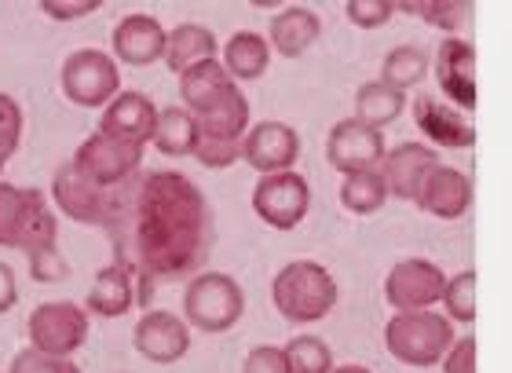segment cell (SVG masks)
I'll use <instances>...</instances> for the list:
<instances>
[{"label":"cell","mask_w":512,"mask_h":373,"mask_svg":"<svg viewBox=\"0 0 512 373\" xmlns=\"http://www.w3.org/2000/svg\"><path fill=\"white\" fill-rule=\"evenodd\" d=\"M213 242V213L202 187L183 172H143L136 202L114 231L118 264H128L143 282L180 278L202 264Z\"/></svg>","instance_id":"cell-1"},{"label":"cell","mask_w":512,"mask_h":373,"mask_svg":"<svg viewBox=\"0 0 512 373\" xmlns=\"http://www.w3.org/2000/svg\"><path fill=\"white\" fill-rule=\"evenodd\" d=\"M136 183H125V187H99L77 169L74 161L59 165L52 180V198L59 205V213H66L77 224H92V227H107V231H118L125 224L128 209L136 202Z\"/></svg>","instance_id":"cell-2"},{"label":"cell","mask_w":512,"mask_h":373,"mask_svg":"<svg viewBox=\"0 0 512 373\" xmlns=\"http://www.w3.org/2000/svg\"><path fill=\"white\" fill-rule=\"evenodd\" d=\"M0 249H22L26 256L59 249V220L44 191L0 180Z\"/></svg>","instance_id":"cell-3"},{"label":"cell","mask_w":512,"mask_h":373,"mask_svg":"<svg viewBox=\"0 0 512 373\" xmlns=\"http://www.w3.org/2000/svg\"><path fill=\"white\" fill-rule=\"evenodd\" d=\"M341 289L337 278L315 260H289L271 282V304L278 308V315L286 322H322L337 308Z\"/></svg>","instance_id":"cell-4"},{"label":"cell","mask_w":512,"mask_h":373,"mask_svg":"<svg viewBox=\"0 0 512 373\" xmlns=\"http://www.w3.org/2000/svg\"><path fill=\"white\" fill-rule=\"evenodd\" d=\"M454 322L436 311H395L392 319L384 322V348L395 363L414 366V370H428L447 359L454 348Z\"/></svg>","instance_id":"cell-5"},{"label":"cell","mask_w":512,"mask_h":373,"mask_svg":"<svg viewBox=\"0 0 512 373\" xmlns=\"http://www.w3.org/2000/svg\"><path fill=\"white\" fill-rule=\"evenodd\" d=\"M183 315L194 330L227 333L246 315V293L224 271H205V275L191 278V286L183 289Z\"/></svg>","instance_id":"cell-6"},{"label":"cell","mask_w":512,"mask_h":373,"mask_svg":"<svg viewBox=\"0 0 512 373\" xmlns=\"http://www.w3.org/2000/svg\"><path fill=\"white\" fill-rule=\"evenodd\" d=\"M59 81H63V96L74 107L85 110H107L121 96L118 63L107 52H99V48H81V52L70 55L63 63Z\"/></svg>","instance_id":"cell-7"},{"label":"cell","mask_w":512,"mask_h":373,"mask_svg":"<svg viewBox=\"0 0 512 373\" xmlns=\"http://www.w3.org/2000/svg\"><path fill=\"white\" fill-rule=\"evenodd\" d=\"M74 165L85 172L88 180L99 187H125V183L143 176V147L128 143V139L107 136V132H92V136L77 147Z\"/></svg>","instance_id":"cell-8"},{"label":"cell","mask_w":512,"mask_h":373,"mask_svg":"<svg viewBox=\"0 0 512 373\" xmlns=\"http://www.w3.org/2000/svg\"><path fill=\"white\" fill-rule=\"evenodd\" d=\"M26 333H30V348L70 359L88 341V311L74 300H48L33 308Z\"/></svg>","instance_id":"cell-9"},{"label":"cell","mask_w":512,"mask_h":373,"mask_svg":"<svg viewBox=\"0 0 512 373\" xmlns=\"http://www.w3.org/2000/svg\"><path fill=\"white\" fill-rule=\"evenodd\" d=\"M253 213L275 231H293L311 213V187L300 172L260 176L253 187Z\"/></svg>","instance_id":"cell-10"},{"label":"cell","mask_w":512,"mask_h":373,"mask_svg":"<svg viewBox=\"0 0 512 373\" xmlns=\"http://www.w3.org/2000/svg\"><path fill=\"white\" fill-rule=\"evenodd\" d=\"M443 289H447V275L439 271L432 260H399V264L384 275V300L392 304V311H432L443 304Z\"/></svg>","instance_id":"cell-11"},{"label":"cell","mask_w":512,"mask_h":373,"mask_svg":"<svg viewBox=\"0 0 512 373\" xmlns=\"http://www.w3.org/2000/svg\"><path fill=\"white\" fill-rule=\"evenodd\" d=\"M432 74L439 81V92L450 99V107H458L461 114H472L480 103L476 92V48L465 37H443L432 59Z\"/></svg>","instance_id":"cell-12"},{"label":"cell","mask_w":512,"mask_h":373,"mask_svg":"<svg viewBox=\"0 0 512 373\" xmlns=\"http://www.w3.org/2000/svg\"><path fill=\"white\" fill-rule=\"evenodd\" d=\"M384 154H388L384 136L377 128L363 125L359 118L337 121L330 128V136H326V161L341 176H352V172H363V169H381Z\"/></svg>","instance_id":"cell-13"},{"label":"cell","mask_w":512,"mask_h":373,"mask_svg":"<svg viewBox=\"0 0 512 373\" xmlns=\"http://www.w3.org/2000/svg\"><path fill=\"white\" fill-rule=\"evenodd\" d=\"M300 158V136L297 128L286 121H256L242 139V161L260 176L289 172Z\"/></svg>","instance_id":"cell-14"},{"label":"cell","mask_w":512,"mask_h":373,"mask_svg":"<svg viewBox=\"0 0 512 373\" xmlns=\"http://www.w3.org/2000/svg\"><path fill=\"white\" fill-rule=\"evenodd\" d=\"M132 344H136V352L143 355L147 363L172 366L191 352V326H187L180 315H172V311H147V315L136 322Z\"/></svg>","instance_id":"cell-15"},{"label":"cell","mask_w":512,"mask_h":373,"mask_svg":"<svg viewBox=\"0 0 512 373\" xmlns=\"http://www.w3.org/2000/svg\"><path fill=\"white\" fill-rule=\"evenodd\" d=\"M436 169H439L436 150L425 147V143H399L381 161V176L388 183V194L399 198V202H417L421 187H425L428 176Z\"/></svg>","instance_id":"cell-16"},{"label":"cell","mask_w":512,"mask_h":373,"mask_svg":"<svg viewBox=\"0 0 512 373\" xmlns=\"http://www.w3.org/2000/svg\"><path fill=\"white\" fill-rule=\"evenodd\" d=\"M136 286H147V282H143L128 264L114 260V264L103 267L96 275V282L88 286V297H85L88 311L99 315V319H121V315H128V311L143 300V293H139Z\"/></svg>","instance_id":"cell-17"},{"label":"cell","mask_w":512,"mask_h":373,"mask_svg":"<svg viewBox=\"0 0 512 373\" xmlns=\"http://www.w3.org/2000/svg\"><path fill=\"white\" fill-rule=\"evenodd\" d=\"M114 55L128 66H150L165 59V44H169V30L161 26L154 15H125L114 26Z\"/></svg>","instance_id":"cell-18"},{"label":"cell","mask_w":512,"mask_h":373,"mask_svg":"<svg viewBox=\"0 0 512 373\" xmlns=\"http://www.w3.org/2000/svg\"><path fill=\"white\" fill-rule=\"evenodd\" d=\"M414 121L425 132V139H432L436 147L447 150H469L476 143V125L469 114H461L458 107H447L432 96L414 99Z\"/></svg>","instance_id":"cell-19"},{"label":"cell","mask_w":512,"mask_h":373,"mask_svg":"<svg viewBox=\"0 0 512 373\" xmlns=\"http://www.w3.org/2000/svg\"><path fill=\"white\" fill-rule=\"evenodd\" d=\"M154 128H158V107L143 92H121L103 110V118H99V132L128 139V143H139V147H147L150 139H154Z\"/></svg>","instance_id":"cell-20"},{"label":"cell","mask_w":512,"mask_h":373,"mask_svg":"<svg viewBox=\"0 0 512 373\" xmlns=\"http://www.w3.org/2000/svg\"><path fill=\"white\" fill-rule=\"evenodd\" d=\"M417 209L436 220H461L472 209V180L461 169L439 165L417 194Z\"/></svg>","instance_id":"cell-21"},{"label":"cell","mask_w":512,"mask_h":373,"mask_svg":"<svg viewBox=\"0 0 512 373\" xmlns=\"http://www.w3.org/2000/svg\"><path fill=\"white\" fill-rule=\"evenodd\" d=\"M322 33V19L315 15L311 8H293L278 11L271 26H267V44H271V52H278L282 59H300V55L308 52L311 44L319 41Z\"/></svg>","instance_id":"cell-22"},{"label":"cell","mask_w":512,"mask_h":373,"mask_svg":"<svg viewBox=\"0 0 512 373\" xmlns=\"http://www.w3.org/2000/svg\"><path fill=\"white\" fill-rule=\"evenodd\" d=\"M198 121V132H209V136H224V139H246L249 125V99L238 85H231L220 99H213L209 107H202L194 114Z\"/></svg>","instance_id":"cell-23"},{"label":"cell","mask_w":512,"mask_h":373,"mask_svg":"<svg viewBox=\"0 0 512 373\" xmlns=\"http://www.w3.org/2000/svg\"><path fill=\"white\" fill-rule=\"evenodd\" d=\"M220 44H216V33L209 26H198V22H183L176 30H169V44H165V66L172 74H187L191 66L209 63L216 59Z\"/></svg>","instance_id":"cell-24"},{"label":"cell","mask_w":512,"mask_h":373,"mask_svg":"<svg viewBox=\"0 0 512 373\" xmlns=\"http://www.w3.org/2000/svg\"><path fill=\"white\" fill-rule=\"evenodd\" d=\"M231 85H238L235 77L227 74V66L220 59H209V63L191 66L187 74H180V99L183 107L198 114L202 107H209L213 99H220Z\"/></svg>","instance_id":"cell-25"},{"label":"cell","mask_w":512,"mask_h":373,"mask_svg":"<svg viewBox=\"0 0 512 373\" xmlns=\"http://www.w3.org/2000/svg\"><path fill=\"white\" fill-rule=\"evenodd\" d=\"M224 66L235 81H256L271 66V44H267V37H260L253 30H238L224 44Z\"/></svg>","instance_id":"cell-26"},{"label":"cell","mask_w":512,"mask_h":373,"mask_svg":"<svg viewBox=\"0 0 512 373\" xmlns=\"http://www.w3.org/2000/svg\"><path fill=\"white\" fill-rule=\"evenodd\" d=\"M406 110V92L384 85V81H366L359 92H355V118L370 128H388L392 121L403 118Z\"/></svg>","instance_id":"cell-27"},{"label":"cell","mask_w":512,"mask_h":373,"mask_svg":"<svg viewBox=\"0 0 512 373\" xmlns=\"http://www.w3.org/2000/svg\"><path fill=\"white\" fill-rule=\"evenodd\" d=\"M194 139H198V121L187 107H161L158 128H154V150L165 158H187L194 154Z\"/></svg>","instance_id":"cell-28"},{"label":"cell","mask_w":512,"mask_h":373,"mask_svg":"<svg viewBox=\"0 0 512 373\" xmlns=\"http://www.w3.org/2000/svg\"><path fill=\"white\" fill-rule=\"evenodd\" d=\"M428 74H432V55L425 48H417V44H399V48L384 55L381 63V81L399 88V92L417 88Z\"/></svg>","instance_id":"cell-29"},{"label":"cell","mask_w":512,"mask_h":373,"mask_svg":"<svg viewBox=\"0 0 512 373\" xmlns=\"http://www.w3.org/2000/svg\"><path fill=\"white\" fill-rule=\"evenodd\" d=\"M392 194H388V183H384L381 169H363L344 176L341 183V205L355 216H374L384 209Z\"/></svg>","instance_id":"cell-30"},{"label":"cell","mask_w":512,"mask_h":373,"mask_svg":"<svg viewBox=\"0 0 512 373\" xmlns=\"http://www.w3.org/2000/svg\"><path fill=\"white\" fill-rule=\"evenodd\" d=\"M395 11H406V15H417L421 22L443 30L447 37H458V30L472 19V4L469 0H425V4H395Z\"/></svg>","instance_id":"cell-31"},{"label":"cell","mask_w":512,"mask_h":373,"mask_svg":"<svg viewBox=\"0 0 512 373\" xmlns=\"http://www.w3.org/2000/svg\"><path fill=\"white\" fill-rule=\"evenodd\" d=\"M443 315L450 322H461V326H472L476 322V271L465 267L454 278H447V289H443Z\"/></svg>","instance_id":"cell-32"},{"label":"cell","mask_w":512,"mask_h":373,"mask_svg":"<svg viewBox=\"0 0 512 373\" xmlns=\"http://www.w3.org/2000/svg\"><path fill=\"white\" fill-rule=\"evenodd\" d=\"M289 373H333V352L322 337H293L286 344Z\"/></svg>","instance_id":"cell-33"},{"label":"cell","mask_w":512,"mask_h":373,"mask_svg":"<svg viewBox=\"0 0 512 373\" xmlns=\"http://www.w3.org/2000/svg\"><path fill=\"white\" fill-rule=\"evenodd\" d=\"M191 158L202 161L205 169H231V165L242 158V139H224V136H209V132H198Z\"/></svg>","instance_id":"cell-34"},{"label":"cell","mask_w":512,"mask_h":373,"mask_svg":"<svg viewBox=\"0 0 512 373\" xmlns=\"http://www.w3.org/2000/svg\"><path fill=\"white\" fill-rule=\"evenodd\" d=\"M22 143V107L8 92H0V172Z\"/></svg>","instance_id":"cell-35"},{"label":"cell","mask_w":512,"mask_h":373,"mask_svg":"<svg viewBox=\"0 0 512 373\" xmlns=\"http://www.w3.org/2000/svg\"><path fill=\"white\" fill-rule=\"evenodd\" d=\"M8 373H85V370L77 363H70V359H63V355H44L37 348H22L11 359Z\"/></svg>","instance_id":"cell-36"},{"label":"cell","mask_w":512,"mask_h":373,"mask_svg":"<svg viewBox=\"0 0 512 373\" xmlns=\"http://www.w3.org/2000/svg\"><path fill=\"white\" fill-rule=\"evenodd\" d=\"M344 15H348V22L359 26V30H381V26L392 22L395 4L392 0H348V4H344Z\"/></svg>","instance_id":"cell-37"},{"label":"cell","mask_w":512,"mask_h":373,"mask_svg":"<svg viewBox=\"0 0 512 373\" xmlns=\"http://www.w3.org/2000/svg\"><path fill=\"white\" fill-rule=\"evenodd\" d=\"M242 373H289L286 363V348H275V344H260L246 355Z\"/></svg>","instance_id":"cell-38"},{"label":"cell","mask_w":512,"mask_h":373,"mask_svg":"<svg viewBox=\"0 0 512 373\" xmlns=\"http://www.w3.org/2000/svg\"><path fill=\"white\" fill-rule=\"evenodd\" d=\"M439 366H443V373H476V337L472 333L458 337Z\"/></svg>","instance_id":"cell-39"},{"label":"cell","mask_w":512,"mask_h":373,"mask_svg":"<svg viewBox=\"0 0 512 373\" xmlns=\"http://www.w3.org/2000/svg\"><path fill=\"white\" fill-rule=\"evenodd\" d=\"M30 275L37 278V282H59V278L66 275V264H63V256H59V249L33 253L30 256Z\"/></svg>","instance_id":"cell-40"},{"label":"cell","mask_w":512,"mask_h":373,"mask_svg":"<svg viewBox=\"0 0 512 373\" xmlns=\"http://www.w3.org/2000/svg\"><path fill=\"white\" fill-rule=\"evenodd\" d=\"M99 4L96 0H81V4H59V0H44L41 11L44 15H52L59 22H70V19H81V15H92Z\"/></svg>","instance_id":"cell-41"},{"label":"cell","mask_w":512,"mask_h":373,"mask_svg":"<svg viewBox=\"0 0 512 373\" xmlns=\"http://www.w3.org/2000/svg\"><path fill=\"white\" fill-rule=\"evenodd\" d=\"M15 300H19V282H15V271L0 260V315L15 308Z\"/></svg>","instance_id":"cell-42"},{"label":"cell","mask_w":512,"mask_h":373,"mask_svg":"<svg viewBox=\"0 0 512 373\" xmlns=\"http://www.w3.org/2000/svg\"><path fill=\"white\" fill-rule=\"evenodd\" d=\"M333 373H374V370H366V366H359V363H348V366H333Z\"/></svg>","instance_id":"cell-43"}]
</instances>
